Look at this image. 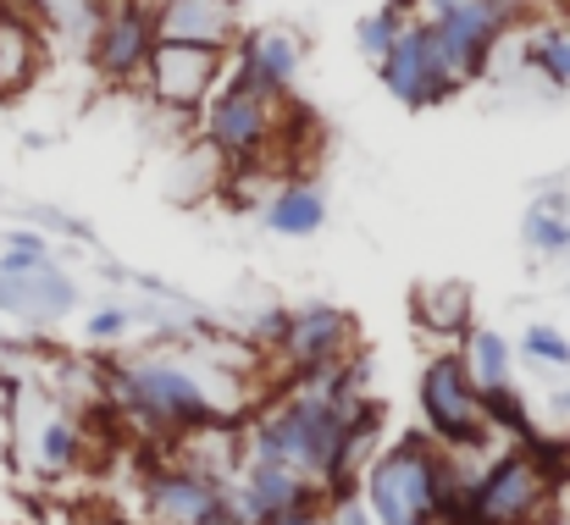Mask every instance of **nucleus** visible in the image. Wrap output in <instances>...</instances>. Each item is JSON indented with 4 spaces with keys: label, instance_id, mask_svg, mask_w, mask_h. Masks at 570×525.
<instances>
[{
    "label": "nucleus",
    "instance_id": "1",
    "mask_svg": "<svg viewBox=\"0 0 570 525\" xmlns=\"http://www.w3.org/2000/svg\"><path fill=\"white\" fill-rule=\"evenodd\" d=\"M249 359L261 354L238 349H145L128 354L117 365H106V404L161 437V443H178L199 426H233L249 398H255V382H249Z\"/></svg>",
    "mask_w": 570,
    "mask_h": 525
},
{
    "label": "nucleus",
    "instance_id": "2",
    "mask_svg": "<svg viewBox=\"0 0 570 525\" xmlns=\"http://www.w3.org/2000/svg\"><path fill=\"white\" fill-rule=\"evenodd\" d=\"M554 509H560V476L538 448V437L476 465V482L465 493V525H543Z\"/></svg>",
    "mask_w": 570,
    "mask_h": 525
},
{
    "label": "nucleus",
    "instance_id": "3",
    "mask_svg": "<svg viewBox=\"0 0 570 525\" xmlns=\"http://www.w3.org/2000/svg\"><path fill=\"white\" fill-rule=\"evenodd\" d=\"M288 122H294V100L227 78L199 111V145H210L227 167H266L288 145Z\"/></svg>",
    "mask_w": 570,
    "mask_h": 525
},
{
    "label": "nucleus",
    "instance_id": "4",
    "mask_svg": "<svg viewBox=\"0 0 570 525\" xmlns=\"http://www.w3.org/2000/svg\"><path fill=\"white\" fill-rule=\"evenodd\" d=\"M415 409H421V426L432 432V443L449 454H482L493 437L482 387H476L460 344H438V354H426V365L415 376Z\"/></svg>",
    "mask_w": 570,
    "mask_h": 525
},
{
    "label": "nucleus",
    "instance_id": "5",
    "mask_svg": "<svg viewBox=\"0 0 570 525\" xmlns=\"http://www.w3.org/2000/svg\"><path fill=\"white\" fill-rule=\"evenodd\" d=\"M521 17H527V0H449L432 17H421V22H426V39H432L438 61L465 89V83H476L488 72V61L521 28Z\"/></svg>",
    "mask_w": 570,
    "mask_h": 525
},
{
    "label": "nucleus",
    "instance_id": "6",
    "mask_svg": "<svg viewBox=\"0 0 570 525\" xmlns=\"http://www.w3.org/2000/svg\"><path fill=\"white\" fill-rule=\"evenodd\" d=\"M11 432H17V454L33 476L61 482L83 465L89 454V432L83 415H72V404H61L45 387H17L11 398Z\"/></svg>",
    "mask_w": 570,
    "mask_h": 525
},
{
    "label": "nucleus",
    "instance_id": "7",
    "mask_svg": "<svg viewBox=\"0 0 570 525\" xmlns=\"http://www.w3.org/2000/svg\"><path fill=\"white\" fill-rule=\"evenodd\" d=\"M227 83V50H205V44H173V39H156L150 50V67H145V95L173 111V117H199L205 100Z\"/></svg>",
    "mask_w": 570,
    "mask_h": 525
},
{
    "label": "nucleus",
    "instance_id": "8",
    "mask_svg": "<svg viewBox=\"0 0 570 525\" xmlns=\"http://www.w3.org/2000/svg\"><path fill=\"white\" fill-rule=\"evenodd\" d=\"M83 50H89V67L111 89L145 83V67H150V50H156V11H150V0H106Z\"/></svg>",
    "mask_w": 570,
    "mask_h": 525
},
{
    "label": "nucleus",
    "instance_id": "9",
    "mask_svg": "<svg viewBox=\"0 0 570 525\" xmlns=\"http://www.w3.org/2000/svg\"><path fill=\"white\" fill-rule=\"evenodd\" d=\"M361 354V327L344 305H299L288 310V333L277 344V359L288 376H316L333 365H350Z\"/></svg>",
    "mask_w": 570,
    "mask_h": 525
},
{
    "label": "nucleus",
    "instance_id": "10",
    "mask_svg": "<svg viewBox=\"0 0 570 525\" xmlns=\"http://www.w3.org/2000/svg\"><path fill=\"white\" fill-rule=\"evenodd\" d=\"M377 78H382V89H387L399 106H410V111H426V106H443V100L460 95V83H454L449 67L438 61V50H432L421 17L393 39V50L377 61Z\"/></svg>",
    "mask_w": 570,
    "mask_h": 525
},
{
    "label": "nucleus",
    "instance_id": "11",
    "mask_svg": "<svg viewBox=\"0 0 570 525\" xmlns=\"http://www.w3.org/2000/svg\"><path fill=\"white\" fill-rule=\"evenodd\" d=\"M305 72V39L294 28H244V39L227 50V78L294 100V83Z\"/></svg>",
    "mask_w": 570,
    "mask_h": 525
},
{
    "label": "nucleus",
    "instance_id": "12",
    "mask_svg": "<svg viewBox=\"0 0 570 525\" xmlns=\"http://www.w3.org/2000/svg\"><path fill=\"white\" fill-rule=\"evenodd\" d=\"M227 504V482L199 470L189 459H167L161 470L145 476V515L150 525H194L210 509Z\"/></svg>",
    "mask_w": 570,
    "mask_h": 525
},
{
    "label": "nucleus",
    "instance_id": "13",
    "mask_svg": "<svg viewBox=\"0 0 570 525\" xmlns=\"http://www.w3.org/2000/svg\"><path fill=\"white\" fill-rule=\"evenodd\" d=\"M72 310H78V283L56 260H45L22 277H0V316L17 327L45 333V327H61Z\"/></svg>",
    "mask_w": 570,
    "mask_h": 525
},
{
    "label": "nucleus",
    "instance_id": "14",
    "mask_svg": "<svg viewBox=\"0 0 570 525\" xmlns=\"http://www.w3.org/2000/svg\"><path fill=\"white\" fill-rule=\"evenodd\" d=\"M150 11H156V39H173V44L233 50L244 39L238 0H150Z\"/></svg>",
    "mask_w": 570,
    "mask_h": 525
},
{
    "label": "nucleus",
    "instance_id": "15",
    "mask_svg": "<svg viewBox=\"0 0 570 525\" xmlns=\"http://www.w3.org/2000/svg\"><path fill=\"white\" fill-rule=\"evenodd\" d=\"M261 227L277 238H316L327 227V194L311 177H288L277 182V194L261 205Z\"/></svg>",
    "mask_w": 570,
    "mask_h": 525
},
{
    "label": "nucleus",
    "instance_id": "16",
    "mask_svg": "<svg viewBox=\"0 0 570 525\" xmlns=\"http://www.w3.org/2000/svg\"><path fill=\"white\" fill-rule=\"evenodd\" d=\"M410 310H415V327L432 333L438 344H460V338L476 327V321H471L476 299H471L465 283H415Z\"/></svg>",
    "mask_w": 570,
    "mask_h": 525
},
{
    "label": "nucleus",
    "instance_id": "17",
    "mask_svg": "<svg viewBox=\"0 0 570 525\" xmlns=\"http://www.w3.org/2000/svg\"><path fill=\"white\" fill-rule=\"evenodd\" d=\"M39 56H45V33L33 17H17V11H0V95H17L33 83L39 72Z\"/></svg>",
    "mask_w": 570,
    "mask_h": 525
},
{
    "label": "nucleus",
    "instance_id": "18",
    "mask_svg": "<svg viewBox=\"0 0 570 525\" xmlns=\"http://www.w3.org/2000/svg\"><path fill=\"white\" fill-rule=\"evenodd\" d=\"M460 354H465V365H471V376H476L482 393H488V387H515V344H510L504 333L471 327V333L460 338Z\"/></svg>",
    "mask_w": 570,
    "mask_h": 525
},
{
    "label": "nucleus",
    "instance_id": "19",
    "mask_svg": "<svg viewBox=\"0 0 570 525\" xmlns=\"http://www.w3.org/2000/svg\"><path fill=\"white\" fill-rule=\"evenodd\" d=\"M521 238L532 255H570V199L566 194H543L527 216H521Z\"/></svg>",
    "mask_w": 570,
    "mask_h": 525
},
{
    "label": "nucleus",
    "instance_id": "20",
    "mask_svg": "<svg viewBox=\"0 0 570 525\" xmlns=\"http://www.w3.org/2000/svg\"><path fill=\"white\" fill-rule=\"evenodd\" d=\"M527 67H532L549 89H570V28H543V33H532Z\"/></svg>",
    "mask_w": 570,
    "mask_h": 525
},
{
    "label": "nucleus",
    "instance_id": "21",
    "mask_svg": "<svg viewBox=\"0 0 570 525\" xmlns=\"http://www.w3.org/2000/svg\"><path fill=\"white\" fill-rule=\"evenodd\" d=\"M410 22H415V17H404V11H399L393 0H382L377 11H366V17H361L355 39H361V50H366L372 61H382V56L393 50V39H399V33H404Z\"/></svg>",
    "mask_w": 570,
    "mask_h": 525
},
{
    "label": "nucleus",
    "instance_id": "22",
    "mask_svg": "<svg viewBox=\"0 0 570 525\" xmlns=\"http://www.w3.org/2000/svg\"><path fill=\"white\" fill-rule=\"evenodd\" d=\"M521 359L549 365V370H570V338L560 333V327L538 321V327H527V333H521Z\"/></svg>",
    "mask_w": 570,
    "mask_h": 525
},
{
    "label": "nucleus",
    "instance_id": "23",
    "mask_svg": "<svg viewBox=\"0 0 570 525\" xmlns=\"http://www.w3.org/2000/svg\"><path fill=\"white\" fill-rule=\"evenodd\" d=\"M134 321H139V316H134L128 305H100V310L83 316V338H89V344H122V338L134 333Z\"/></svg>",
    "mask_w": 570,
    "mask_h": 525
},
{
    "label": "nucleus",
    "instance_id": "24",
    "mask_svg": "<svg viewBox=\"0 0 570 525\" xmlns=\"http://www.w3.org/2000/svg\"><path fill=\"white\" fill-rule=\"evenodd\" d=\"M554 415H560V420H570V387H560V393H554Z\"/></svg>",
    "mask_w": 570,
    "mask_h": 525
},
{
    "label": "nucleus",
    "instance_id": "25",
    "mask_svg": "<svg viewBox=\"0 0 570 525\" xmlns=\"http://www.w3.org/2000/svg\"><path fill=\"white\" fill-rule=\"evenodd\" d=\"M543 525H570V509H554V515H549Z\"/></svg>",
    "mask_w": 570,
    "mask_h": 525
},
{
    "label": "nucleus",
    "instance_id": "26",
    "mask_svg": "<svg viewBox=\"0 0 570 525\" xmlns=\"http://www.w3.org/2000/svg\"><path fill=\"white\" fill-rule=\"evenodd\" d=\"M327 525H333V521H327Z\"/></svg>",
    "mask_w": 570,
    "mask_h": 525
}]
</instances>
